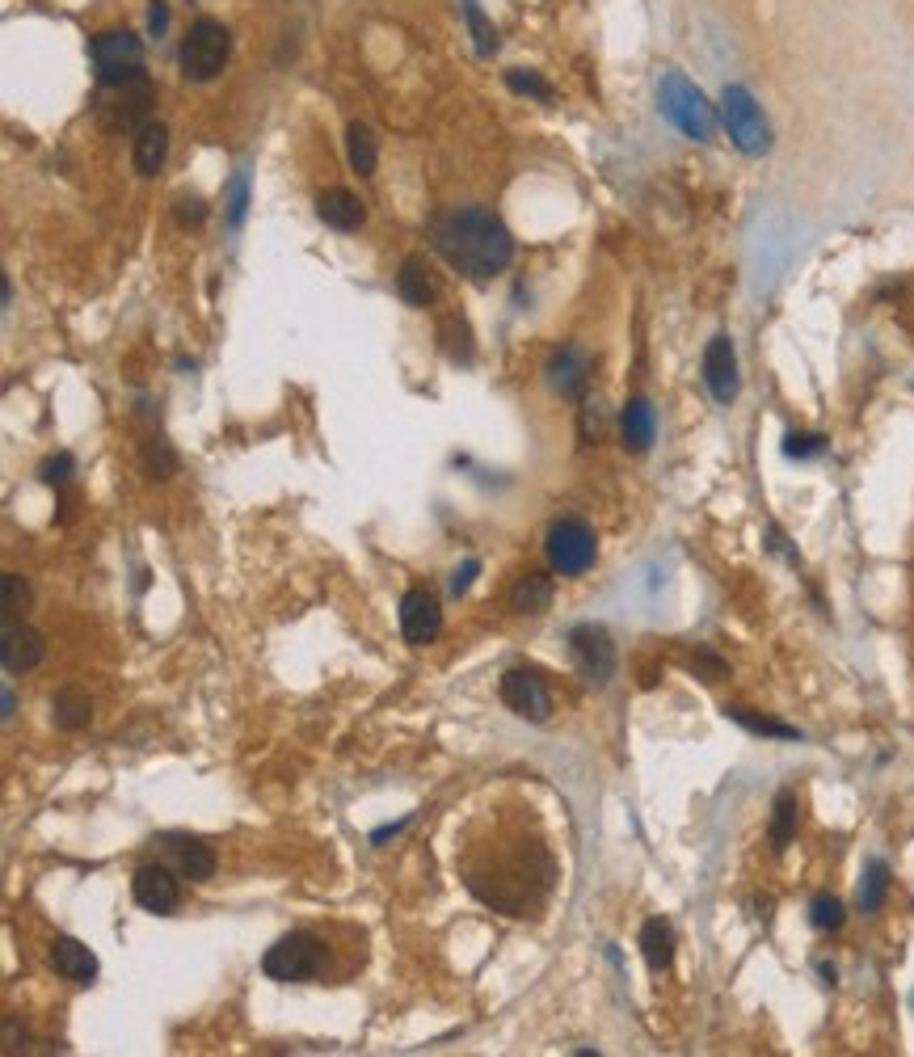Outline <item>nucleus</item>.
Masks as SVG:
<instances>
[{
  "label": "nucleus",
  "mask_w": 914,
  "mask_h": 1057,
  "mask_svg": "<svg viewBox=\"0 0 914 1057\" xmlns=\"http://www.w3.org/2000/svg\"><path fill=\"white\" fill-rule=\"evenodd\" d=\"M809 923L818 931H839L848 923V906L839 901L834 894H818L809 901Z\"/></svg>",
  "instance_id": "obj_31"
},
{
  "label": "nucleus",
  "mask_w": 914,
  "mask_h": 1057,
  "mask_svg": "<svg viewBox=\"0 0 914 1057\" xmlns=\"http://www.w3.org/2000/svg\"><path fill=\"white\" fill-rule=\"evenodd\" d=\"M397 291H401V299L410 308H426L435 299V279H430V270H426L422 257H405V266L397 274Z\"/></svg>",
  "instance_id": "obj_23"
},
{
  "label": "nucleus",
  "mask_w": 914,
  "mask_h": 1057,
  "mask_svg": "<svg viewBox=\"0 0 914 1057\" xmlns=\"http://www.w3.org/2000/svg\"><path fill=\"white\" fill-rule=\"evenodd\" d=\"M346 157H350V169H354L358 177H371V173H376V161H379L376 131L367 127V123H358V119L346 127Z\"/></svg>",
  "instance_id": "obj_24"
},
{
  "label": "nucleus",
  "mask_w": 914,
  "mask_h": 1057,
  "mask_svg": "<svg viewBox=\"0 0 914 1057\" xmlns=\"http://www.w3.org/2000/svg\"><path fill=\"white\" fill-rule=\"evenodd\" d=\"M232 56V34L223 22L216 17H198L190 34L182 38V51H178V64H182V76L186 81H216Z\"/></svg>",
  "instance_id": "obj_5"
},
{
  "label": "nucleus",
  "mask_w": 914,
  "mask_h": 1057,
  "mask_svg": "<svg viewBox=\"0 0 914 1057\" xmlns=\"http://www.w3.org/2000/svg\"><path fill=\"white\" fill-rule=\"evenodd\" d=\"M721 123H726V135L733 139L738 152H746V157L771 152V123H767L763 106L746 85H729L721 94Z\"/></svg>",
  "instance_id": "obj_4"
},
{
  "label": "nucleus",
  "mask_w": 914,
  "mask_h": 1057,
  "mask_svg": "<svg viewBox=\"0 0 914 1057\" xmlns=\"http://www.w3.org/2000/svg\"><path fill=\"white\" fill-rule=\"evenodd\" d=\"M0 304H4V308L13 304V287H9V274H0Z\"/></svg>",
  "instance_id": "obj_44"
},
{
  "label": "nucleus",
  "mask_w": 914,
  "mask_h": 1057,
  "mask_svg": "<svg viewBox=\"0 0 914 1057\" xmlns=\"http://www.w3.org/2000/svg\"><path fill=\"white\" fill-rule=\"evenodd\" d=\"M692 674L695 678H704V683H721V678H729V662L717 653V649L699 644V649L692 653Z\"/></svg>",
  "instance_id": "obj_34"
},
{
  "label": "nucleus",
  "mask_w": 914,
  "mask_h": 1057,
  "mask_svg": "<svg viewBox=\"0 0 914 1057\" xmlns=\"http://www.w3.org/2000/svg\"><path fill=\"white\" fill-rule=\"evenodd\" d=\"M47 961L72 986H94L97 982V957L89 944H81L76 935H56L47 948Z\"/></svg>",
  "instance_id": "obj_15"
},
{
  "label": "nucleus",
  "mask_w": 914,
  "mask_h": 1057,
  "mask_svg": "<svg viewBox=\"0 0 914 1057\" xmlns=\"http://www.w3.org/2000/svg\"><path fill=\"white\" fill-rule=\"evenodd\" d=\"M658 110H662V119L670 123V127H679L687 139H695V144H708L712 131H717V110H712V101L699 94L683 72H674V67L658 81Z\"/></svg>",
  "instance_id": "obj_2"
},
{
  "label": "nucleus",
  "mask_w": 914,
  "mask_h": 1057,
  "mask_svg": "<svg viewBox=\"0 0 914 1057\" xmlns=\"http://www.w3.org/2000/svg\"><path fill=\"white\" fill-rule=\"evenodd\" d=\"M544 556H548V569L561 577H582L595 569L599 561V540H595V527L577 514H565L548 527V540H544Z\"/></svg>",
  "instance_id": "obj_3"
},
{
  "label": "nucleus",
  "mask_w": 914,
  "mask_h": 1057,
  "mask_svg": "<svg viewBox=\"0 0 914 1057\" xmlns=\"http://www.w3.org/2000/svg\"><path fill=\"white\" fill-rule=\"evenodd\" d=\"M439 632H442L439 599L430 590H422V586L405 590V599H401V637L410 644H430L439 641Z\"/></svg>",
  "instance_id": "obj_12"
},
{
  "label": "nucleus",
  "mask_w": 914,
  "mask_h": 1057,
  "mask_svg": "<svg viewBox=\"0 0 914 1057\" xmlns=\"http://www.w3.org/2000/svg\"><path fill=\"white\" fill-rule=\"evenodd\" d=\"M0 704H4V708H0V721L9 725V721H13V712H17V696H13L9 687H4V696H0Z\"/></svg>",
  "instance_id": "obj_43"
},
{
  "label": "nucleus",
  "mask_w": 914,
  "mask_h": 1057,
  "mask_svg": "<svg viewBox=\"0 0 914 1057\" xmlns=\"http://www.w3.org/2000/svg\"><path fill=\"white\" fill-rule=\"evenodd\" d=\"M439 333H442V351L451 354L455 362H473V329H468L464 317H442Z\"/></svg>",
  "instance_id": "obj_29"
},
{
  "label": "nucleus",
  "mask_w": 914,
  "mask_h": 1057,
  "mask_svg": "<svg viewBox=\"0 0 914 1057\" xmlns=\"http://www.w3.org/2000/svg\"><path fill=\"white\" fill-rule=\"evenodd\" d=\"M320 964H325V944L316 939V935H308V931H291V935H283V939H275L270 948H266V957H261V973L270 978V982H313L316 973H320Z\"/></svg>",
  "instance_id": "obj_7"
},
{
  "label": "nucleus",
  "mask_w": 914,
  "mask_h": 1057,
  "mask_svg": "<svg viewBox=\"0 0 914 1057\" xmlns=\"http://www.w3.org/2000/svg\"><path fill=\"white\" fill-rule=\"evenodd\" d=\"M726 716L733 721V725H742L746 734L776 737V741H801V729H796V725H784V721H776V716H758V712H751V708H742V704H729Z\"/></svg>",
  "instance_id": "obj_26"
},
{
  "label": "nucleus",
  "mask_w": 914,
  "mask_h": 1057,
  "mask_svg": "<svg viewBox=\"0 0 914 1057\" xmlns=\"http://www.w3.org/2000/svg\"><path fill=\"white\" fill-rule=\"evenodd\" d=\"M430 245L451 270H460L464 279H476V283L502 274L514 261L510 228L485 207H455V211L435 216L430 220Z\"/></svg>",
  "instance_id": "obj_1"
},
{
  "label": "nucleus",
  "mask_w": 914,
  "mask_h": 1057,
  "mask_svg": "<svg viewBox=\"0 0 914 1057\" xmlns=\"http://www.w3.org/2000/svg\"><path fill=\"white\" fill-rule=\"evenodd\" d=\"M72 468H76V459H72L68 451H60V455H47V459H42V468H38V481L56 484V489H60V484L72 481Z\"/></svg>",
  "instance_id": "obj_37"
},
{
  "label": "nucleus",
  "mask_w": 914,
  "mask_h": 1057,
  "mask_svg": "<svg viewBox=\"0 0 914 1057\" xmlns=\"http://www.w3.org/2000/svg\"><path fill=\"white\" fill-rule=\"evenodd\" d=\"M476 574H480V561H476V556H468V561H464V565L451 574V599H464V594L473 590Z\"/></svg>",
  "instance_id": "obj_39"
},
{
  "label": "nucleus",
  "mask_w": 914,
  "mask_h": 1057,
  "mask_svg": "<svg viewBox=\"0 0 914 1057\" xmlns=\"http://www.w3.org/2000/svg\"><path fill=\"white\" fill-rule=\"evenodd\" d=\"M139 464H144V472H148L153 481H169V477L182 468V459H178L173 443H169L164 434H157V430L144 439V447H139Z\"/></svg>",
  "instance_id": "obj_25"
},
{
  "label": "nucleus",
  "mask_w": 914,
  "mask_h": 1057,
  "mask_svg": "<svg viewBox=\"0 0 914 1057\" xmlns=\"http://www.w3.org/2000/svg\"><path fill=\"white\" fill-rule=\"evenodd\" d=\"M502 704L510 708L514 716H523V721H532V725H544V721L552 716V691H548V683H544L536 671L514 666V671L502 674Z\"/></svg>",
  "instance_id": "obj_9"
},
{
  "label": "nucleus",
  "mask_w": 914,
  "mask_h": 1057,
  "mask_svg": "<svg viewBox=\"0 0 914 1057\" xmlns=\"http://www.w3.org/2000/svg\"><path fill=\"white\" fill-rule=\"evenodd\" d=\"M405 826H410V818H405V822H392V826H379V831L371 834V843H376V847H383V843H388L392 834H401Z\"/></svg>",
  "instance_id": "obj_42"
},
{
  "label": "nucleus",
  "mask_w": 914,
  "mask_h": 1057,
  "mask_svg": "<svg viewBox=\"0 0 914 1057\" xmlns=\"http://www.w3.org/2000/svg\"><path fill=\"white\" fill-rule=\"evenodd\" d=\"M316 216H320V224L333 228V232H358L363 220H367V207L358 202V194L333 186V190L316 194Z\"/></svg>",
  "instance_id": "obj_17"
},
{
  "label": "nucleus",
  "mask_w": 914,
  "mask_h": 1057,
  "mask_svg": "<svg viewBox=\"0 0 914 1057\" xmlns=\"http://www.w3.org/2000/svg\"><path fill=\"white\" fill-rule=\"evenodd\" d=\"M31 607V586L22 574H4V619H17Z\"/></svg>",
  "instance_id": "obj_35"
},
{
  "label": "nucleus",
  "mask_w": 914,
  "mask_h": 1057,
  "mask_svg": "<svg viewBox=\"0 0 914 1057\" xmlns=\"http://www.w3.org/2000/svg\"><path fill=\"white\" fill-rule=\"evenodd\" d=\"M460 9H464V17H468L476 56H493V51H498V30H493V22L480 13V4H476V0H460Z\"/></svg>",
  "instance_id": "obj_30"
},
{
  "label": "nucleus",
  "mask_w": 914,
  "mask_h": 1057,
  "mask_svg": "<svg viewBox=\"0 0 914 1057\" xmlns=\"http://www.w3.org/2000/svg\"><path fill=\"white\" fill-rule=\"evenodd\" d=\"M641 957H645V964L654 973H666L674 964V923L670 919H662V914L645 919V927H641Z\"/></svg>",
  "instance_id": "obj_19"
},
{
  "label": "nucleus",
  "mask_w": 914,
  "mask_h": 1057,
  "mask_svg": "<svg viewBox=\"0 0 914 1057\" xmlns=\"http://www.w3.org/2000/svg\"><path fill=\"white\" fill-rule=\"evenodd\" d=\"M826 447H830L826 434H814V430H789L784 443H780L789 459H818V455H826Z\"/></svg>",
  "instance_id": "obj_32"
},
{
  "label": "nucleus",
  "mask_w": 914,
  "mask_h": 1057,
  "mask_svg": "<svg viewBox=\"0 0 914 1057\" xmlns=\"http://www.w3.org/2000/svg\"><path fill=\"white\" fill-rule=\"evenodd\" d=\"M889 894V864L885 860H868L864 868V881H860V894H855V910L860 914H877Z\"/></svg>",
  "instance_id": "obj_27"
},
{
  "label": "nucleus",
  "mask_w": 914,
  "mask_h": 1057,
  "mask_svg": "<svg viewBox=\"0 0 914 1057\" xmlns=\"http://www.w3.org/2000/svg\"><path fill=\"white\" fill-rule=\"evenodd\" d=\"M131 897L148 910V914H173L178 901H182V885H178V872L169 864H144L135 868L131 876Z\"/></svg>",
  "instance_id": "obj_10"
},
{
  "label": "nucleus",
  "mask_w": 914,
  "mask_h": 1057,
  "mask_svg": "<svg viewBox=\"0 0 914 1057\" xmlns=\"http://www.w3.org/2000/svg\"><path fill=\"white\" fill-rule=\"evenodd\" d=\"M552 594H557V581L552 574H523L510 590V607L519 615H544L552 607Z\"/></svg>",
  "instance_id": "obj_22"
},
{
  "label": "nucleus",
  "mask_w": 914,
  "mask_h": 1057,
  "mask_svg": "<svg viewBox=\"0 0 914 1057\" xmlns=\"http://www.w3.org/2000/svg\"><path fill=\"white\" fill-rule=\"evenodd\" d=\"M569 657H573L577 674H582L590 687H607V683L616 678V666H620L616 641L607 637V628H599V624H577V628L569 632Z\"/></svg>",
  "instance_id": "obj_8"
},
{
  "label": "nucleus",
  "mask_w": 914,
  "mask_h": 1057,
  "mask_svg": "<svg viewBox=\"0 0 914 1057\" xmlns=\"http://www.w3.org/2000/svg\"><path fill=\"white\" fill-rule=\"evenodd\" d=\"M148 30L157 34V38L169 30V4H164V0H153V4H148Z\"/></svg>",
  "instance_id": "obj_41"
},
{
  "label": "nucleus",
  "mask_w": 914,
  "mask_h": 1057,
  "mask_svg": "<svg viewBox=\"0 0 914 1057\" xmlns=\"http://www.w3.org/2000/svg\"><path fill=\"white\" fill-rule=\"evenodd\" d=\"M704 384L717 396V405H733V396L742 392V376H738V351L726 333H717L704 351Z\"/></svg>",
  "instance_id": "obj_13"
},
{
  "label": "nucleus",
  "mask_w": 914,
  "mask_h": 1057,
  "mask_svg": "<svg viewBox=\"0 0 914 1057\" xmlns=\"http://www.w3.org/2000/svg\"><path fill=\"white\" fill-rule=\"evenodd\" d=\"M245 211H249V173H236L232 190H228V224L241 228L245 224Z\"/></svg>",
  "instance_id": "obj_36"
},
{
  "label": "nucleus",
  "mask_w": 914,
  "mask_h": 1057,
  "mask_svg": "<svg viewBox=\"0 0 914 1057\" xmlns=\"http://www.w3.org/2000/svg\"><path fill=\"white\" fill-rule=\"evenodd\" d=\"M51 721H56V729H63V734H81V729L94 721V700H89V691H81V687H60V691L51 696Z\"/></svg>",
  "instance_id": "obj_20"
},
{
  "label": "nucleus",
  "mask_w": 914,
  "mask_h": 1057,
  "mask_svg": "<svg viewBox=\"0 0 914 1057\" xmlns=\"http://www.w3.org/2000/svg\"><path fill=\"white\" fill-rule=\"evenodd\" d=\"M164 152H169V131L160 127V123H139V131H135V152H131V161H135V173L139 177H153V173H160V164H164Z\"/></svg>",
  "instance_id": "obj_21"
},
{
  "label": "nucleus",
  "mask_w": 914,
  "mask_h": 1057,
  "mask_svg": "<svg viewBox=\"0 0 914 1057\" xmlns=\"http://www.w3.org/2000/svg\"><path fill=\"white\" fill-rule=\"evenodd\" d=\"M47 657V641L42 632H34L31 624H17V619H4V641H0V662L9 674H26Z\"/></svg>",
  "instance_id": "obj_16"
},
{
  "label": "nucleus",
  "mask_w": 914,
  "mask_h": 1057,
  "mask_svg": "<svg viewBox=\"0 0 914 1057\" xmlns=\"http://www.w3.org/2000/svg\"><path fill=\"white\" fill-rule=\"evenodd\" d=\"M505 85H510V94H527V97H539V101H552V85H548L539 72H532V67H510V72H505Z\"/></svg>",
  "instance_id": "obj_33"
},
{
  "label": "nucleus",
  "mask_w": 914,
  "mask_h": 1057,
  "mask_svg": "<svg viewBox=\"0 0 914 1057\" xmlns=\"http://www.w3.org/2000/svg\"><path fill=\"white\" fill-rule=\"evenodd\" d=\"M602 426H607V414H602L599 401H582V439L586 443H599Z\"/></svg>",
  "instance_id": "obj_38"
},
{
  "label": "nucleus",
  "mask_w": 914,
  "mask_h": 1057,
  "mask_svg": "<svg viewBox=\"0 0 914 1057\" xmlns=\"http://www.w3.org/2000/svg\"><path fill=\"white\" fill-rule=\"evenodd\" d=\"M173 220L186 228V224H203L207 220V202L203 198H178V207H173Z\"/></svg>",
  "instance_id": "obj_40"
},
{
  "label": "nucleus",
  "mask_w": 914,
  "mask_h": 1057,
  "mask_svg": "<svg viewBox=\"0 0 914 1057\" xmlns=\"http://www.w3.org/2000/svg\"><path fill=\"white\" fill-rule=\"evenodd\" d=\"M544 376H548V388H552V392H561V396H569V401H577V396H586V384H590V354L582 351V346H573V342H565V346L552 351L548 367H544Z\"/></svg>",
  "instance_id": "obj_14"
},
{
  "label": "nucleus",
  "mask_w": 914,
  "mask_h": 1057,
  "mask_svg": "<svg viewBox=\"0 0 914 1057\" xmlns=\"http://www.w3.org/2000/svg\"><path fill=\"white\" fill-rule=\"evenodd\" d=\"M771 847L776 851H789V843L796 838V792L792 788H780L776 792V804H771Z\"/></svg>",
  "instance_id": "obj_28"
},
{
  "label": "nucleus",
  "mask_w": 914,
  "mask_h": 1057,
  "mask_svg": "<svg viewBox=\"0 0 914 1057\" xmlns=\"http://www.w3.org/2000/svg\"><path fill=\"white\" fill-rule=\"evenodd\" d=\"M160 851L169 856V868L178 876H186L190 885H203L216 876V851L203 843V838H190V834H160L157 838Z\"/></svg>",
  "instance_id": "obj_11"
},
{
  "label": "nucleus",
  "mask_w": 914,
  "mask_h": 1057,
  "mask_svg": "<svg viewBox=\"0 0 914 1057\" xmlns=\"http://www.w3.org/2000/svg\"><path fill=\"white\" fill-rule=\"evenodd\" d=\"M94 67L106 89H126L148 81L144 72V42L131 30H101L94 38Z\"/></svg>",
  "instance_id": "obj_6"
},
{
  "label": "nucleus",
  "mask_w": 914,
  "mask_h": 1057,
  "mask_svg": "<svg viewBox=\"0 0 914 1057\" xmlns=\"http://www.w3.org/2000/svg\"><path fill=\"white\" fill-rule=\"evenodd\" d=\"M620 434H624V447L636 451V455H645V451L654 447V439H658V414H654V405L645 396H632L629 405H624Z\"/></svg>",
  "instance_id": "obj_18"
}]
</instances>
